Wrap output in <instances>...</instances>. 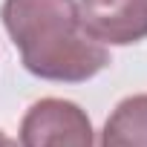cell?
Segmentation results:
<instances>
[{
  "instance_id": "2",
  "label": "cell",
  "mask_w": 147,
  "mask_h": 147,
  "mask_svg": "<svg viewBox=\"0 0 147 147\" xmlns=\"http://www.w3.org/2000/svg\"><path fill=\"white\" fill-rule=\"evenodd\" d=\"M20 147H95V130L75 101L40 98L20 121Z\"/></svg>"
},
{
  "instance_id": "3",
  "label": "cell",
  "mask_w": 147,
  "mask_h": 147,
  "mask_svg": "<svg viewBox=\"0 0 147 147\" xmlns=\"http://www.w3.org/2000/svg\"><path fill=\"white\" fill-rule=\"evenodd\" d=\"M78 20L101 46H130L147 38V0H81Z\"/></svg>"
},
{
  "instance_id": "4",
  "label": "cell",
  "mask_w": 147,
  "mask_h": 147,
  "mask_svg": "<svg viewBox=\"0 0 147 147\" xmlns=\"http://www.w3.org/2000/svg\"><path fill=\"white\" fill-rule=\"evenodd\" d=\"M98 147H147V92L115 104L104 121Z\"/></svg>"
},
{
  "instance_id": "5",
  "label": "cell",
  "mask_w": 147,
  "mask_h": 147,
  "mask_svg": "<svg viewBox=\"0 0 147 147\" xmlns=\"http://www.w3.org/2000/svg\"><path fill=\"white\" fill-rule=\"evenodd\" d=\"M0 147H20V144H18L15 138H9V136H6L3 130H0Z\"/></svg>"
},
{
  "instance_id": "1",
  "label": "cell",
  "mask_w": 147,
  "mask_h": 147,
  "mask_svg": "<svg viewBox=\"0 0 147 147\" xmlns=\"http://www.w3.org/2000/svg\"><path fill=\"white\" fill-rule=\"evenodd\" d=\"M0 18L35 78L81 84L110 63L107 46L81 29L75 0H3Z\"/></svg>"
}]
</instances>
